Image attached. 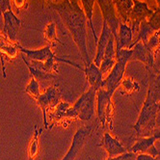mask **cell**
<instances>
[{
    "label": "cell",
    "mask_w": 160,
    "mask_h": 160,
    "mask_svg": "<svg viewBox=\"0 0 160 160\" xmlns=\"http://www.w3.org/2000/svg\"><path fill=\"white\" fill-rule=\"evenodd\" d=\"M155 1L157 2V5H158V8L160 9V0H155Z\"/></svg>",
    "instance_id": "obj_31"
},
{
    "label": "cell",
    "mask_w": 160,
    "mask_h": 160,
    "mask_svg": "<svg viewBox=\"0 0 160 160\" xmlns=\"http://www.w3.org/2000/svg\"><path fill=\"white\" fill-rule=\"evenodd\" d=\"M154 81H155V84H156V86L158 87V89L160 91V72L157 75L154 76Z\"/></svg>",
    "instance_id": "obj_28"
},
{
    "label": "cell",
    "mask_w": 160,
    "mask_h": 160,
    "mask_svg": "<svg viewBox=\"0 0 160 160\" xmlns=\"http://www.w3.org/2000/svg\"><path fill=\"white\" fill-rule=\"evenodd\" d=\"M48 1L49 3H56L57 0H48Z\"/></svg>",
    "instance_id": "obj_30"
},
{
    "label": "cell",
    "mask_w": 160,
    "mask_h": 160,
    "mask_svg": "<svg viewBox=\"0 0 160 160\" xmlns=\"http://www.w3.org/2000/svg\"><path fill=\"white\" fill-rule=\"evenodd\" d=\"M18 48V50L24 54L28 59L31 61H38V62H47L50 59H58L59 57L55 55V53L52 51L51 45H48V47H44L40 49H27L22 48L20 44L17 42Z\"/></svg>",
    "instance_id": "obj_10"
},
{
    "label": "cell",
    "mask_w": 160,
    "mask_h": 160,
    "mask_svg": "<svg viewBox=\"0 0 160 160\" xmlns=\"http://www.w3.org/2000/svg\"><path fill=\"white\" fill-rule=\"evenodd\" d=\"M120 87L122 88L121 94L125 95V96H131L132 94L138 92V91L140 90L139 83L130 77H124L122 79Z\"/></svg>",
    "instance_id": "obj_21"
},
{
    "label": "cell",
    "mask_w": 160,
    "mask_h": 160,
    "mask_svg": "<svg viewBox=\"0 0 160 160\" xmlns=\"http://www.w3.org/2000/svg\"><path fill=\"white\" fill-rule=\"evenodd\" d=\"M9 10H12L11 0H0V16L2 17V15Z\"/></svg>",
    "instance_id": "obj_25"
},
{
    "label": "cell",
    "mask_w": 160,
    "mask_h": 160,
    "mask_svg": "<svg viewBox=\"0 0 160 160\" xmlns=\"http://www.w3.org/2000/svg\"><path fill=\"white\" fill-rule=\"evenodd\" d=\"M4 27H3V35L12 42H17L18 34L21 27L20 18L14 13L13 10H9L3 15Z\"/></svg>",
    "instance_id": "obj_8"
},
{
    "label": "cell",
    "mask_w": 160,
    "mask_h": 160,
    "mask_svg": "<svg viewBox=\"0 0 160 160\" xmlns=\"http://www.w3.org/2000/svg\"><path fill=\"white\" fill-rule=\"evenodd\" d=\"M153 134L155 135V137H156V139H157V140H160V130H157V131H155Z\"/></svg>",
    "instance_id": "obj_29"
},
{
    "label": "cell",
    "mask_w": 160,
    "mask_h": 160,
    "mask_svg": "<svg viewBox=\"0 0 160 160\" xmlns=\"http://www.w3.org/2000/svg\"><path fill=\"white\" fill-rule=\"evenodd\" d=\"M50 7L59 14L65 25L72 33V39L81 54L84 66L88 67L92 64V61L87 47V18L83 9L79 7L75 0H63L61 3H50Z\"/></svg>",
    "instance_id": "obj_1"
},
{
    "label": "cell",
    "mask_w": 160,
    "mask_h": 160,
    "mask_svg": "<svg viewBox=\"0 0 160 160\" xmlns=\"http://www.w3.org/2000/svg\"><path fill=\"white\" fill-rule=\"evenodd\" d=\"M154 76L155 74L151 72L147 97L138 120L134 124L137 135L141 137L151 136L156 131L157 113L160 109V91L155 84Z\"/></svg>",
    "instance_id": "obj_2"
},
{
    "label": "cell",
    "mask_w": 160,
    "mask_h": 160,
    "mask_svg": "<svg viewBox=\"0 0 160 160\" xmlns=\"http://www.w3.org/2000/svg\"><path fill=\"white\" fill-rule=\"evenodd\" d=\"M99 147L103 148V150L106 151L109 158H115L128 152L122 146V144L117 138L112 136V134H110L109 132L103 134Z\"/></svg>",
    "instance_id": "obj_11"
},
{
    "label": "cell",
    "mask_w": 160,
    "mask_h": 160,
    "mask_svg": "<svg viewBox=\"0 0 160 160\" xmlns=\"http://www.w3.org/2000/svg\"><path fill=\"white\" fill-rule=\"evenodd\" d=\"M115 64H116V52L115 49H114V41L111 36L103 55V59H102L101 64L99 66L102 74L103 75L108 74Z\"/></svg>",
    "instance_id": "obj_15"
},
{
    "label": "cell",
    "mask_w": 160,
    "mask_h": 160,
    "mask_svg": "<svg viewBox=\"0 0 160 160\" xmlns=\"http://www.w3.org/2000/svg\"><path fill=\"white\" fill-rule=\"evenodd\" d=\"M136 157L137 153H134L132 152H127L123 154L115 157V160H136Z\"/></svg>",
    "instance_id": "obj_26"
},
{
    "label": "cell",
    "mask_w": 160,
    "mask_h": 160,
    "mask_svg": "<svg viewBox=\"0 0 160 160\" xmlns=\"http://www.w3.org/2000/svg\"><path fill=\"white\" fill-rule=\"evenodd\" d=\"M93 130H94L93 125L78 128L73 135L72 142L70 148L68 150L66 155L63 157L62 160H75L77 155L80 153V152L82 151V148L88 142L91 135H92Z\"/></svg>",
    "instance_id": "obj_6"
},
{
    "label": "cell",
    "mask_w": 160,
    "mask_h": 160,
    "mask_svg": "<svg viewBox=\"0 0 160 160\" xmlns=\"http://www.w3.org/2000/svg\"><path fill=\"white\" fill-rule=\"evenodd\" d=\"M61 94L59 91L58 85H53L45 89L43 93H41L40 97L36 100L37 104L40 106L42 112V119H43V127L45 129L49 128V122L48 121V114L53 110L57 104L61 101Z\"/></svg>",
    "instance_id": "obj_5"
},
{
    "label": "cell",
    "mask_w": 160,
    "mask_h": 160,
    "mask_svg": "<svg viewBox=\"0 0 160 160\" xmlns=\"http://www.w3.org/2000/svg\"><path fill=\"white\" fill-rule=\"evenodd\" d=\"M112 95L104 88H100L97 92V116L100 125L104 128H113V111Z\"/></svg>",
    "instance_id": "obj_4"
},
{
    "label": "cell",
    "mask_w": 160,
    "mask_h": 160,
    "mask_svg": "<svg viewBox=\"0 0 160 160\" xmlns=\"http://www.w3.org/2000/svg\"><path fill=\"white\" fill-rule=\"evenodd\" d=\"M112 32L109 28V26L107 25V22L104 21L103 22V28H102V32H101V35L98 40V50H97V55H96V58L95 61L93 62L95 65H97L98 67L100 66L101 61L103 59V55L106 49V47L108 44L109 39L112 36L111 35Z\"/></svg>",
    "instance_id": "obj_14"
},
{
    "label": "cell",
    "mask_w": 160,
    "mask_h": 160,
    "mask_svg": "<svg viewBox=\"0 0 160 160\" xmlns=\"http://www.w3.org/2000/svg\"><path fill=\"white\" fill-rule=\"evenodd\" d=\"M152 9H150L146 2L140 0H133V8L131 10L129 21H131V30L132 33L136 32L140 28L143 21L147 20L153 14Z\"/></svg>",
    "instance_id": "obj_7"
},
{
    "label": "cell",
    "mask_w": 160,
    "mask_h": 160,
    "mask_svg": "<svg viewBox=\"0 0 160 160\" xmlns=\"http://www.w3.org/2000/svg\"><path fill=\"white\" fill-rule=\"evenodd\" d=\"M25 92L26 94L32 98L34 100H37L38 98L41 95V89H40V83L38 80H36L35 78L31 77L29 83L27 84L26 88H25Z\"/></svg>",
    "instance_id": "obj_22"
},
{
    "label": "cell",
    "mask_w": 160,
    "mask_h": 160,
    "mask_svg": "<svg viewBox=\"0 0 160 160\" xmlns=\"http://www.w3.org/2000/svg\"><path fill=\"white\" fill-rule=\"evenodd\" d=\"M97 92L94 88L89 87L88 91L80 96V98L74 102V104L68 107L64 114L62 125L67 127L72 120L90 121L96 112V98Z\"/></svg>",
    "instance_id": "obj_3"
},
{
    "label": "cell",
    "mask_w": 160,
    "mask_h": 160,
    "mask_svg": "<svg viewBox=\"0 0 160 160\" xmlns=\"http://www.w3.org/2000/svg\"><path fill=\"white\" fill-rule=\"evenodd\" d=\"M80 2L82 4L83 7V11H84V14L87 18L88 20V23L89 26L91 28L93 32V35H94V39L96 40V42H98V38L97 36V33L94 27V22H93V15H94V6H95V2L96 0H80Z\"/></svg>",
    "instance_id": "obj_18"
},
{
    "label": "cell",
    "mask_w": 160,
    "mask_h": 160,
    "mask_svg": "<svg viewBox=\"0 0 160 160\" xmlns=\"http://www.w3.org/2000/svg\"><path fill=\"white\" fill-rule=\"evenodd\" d=\"M146 24L148 26L152 32L160 31V9L156 8L153 14L146 20Z\"/></svg>",
    "instance_id": "obj_23"
},
{
    "label": "cell",
    "mask_w": 160,
    "mask_h": 160,
    "mask_svg": "<svg viewBox=\"0 0 160 160\" xmlns=\"http://www.w3.org/2000/svg\"><path fill=\"white\" fill-rule=\"evenodd\" d=\"M112 2L123 23L128 24L129 22L131 10L133 8V0H112Z\"/></svg>",
    "instance_id": "obj_17"
},
{
    "label": "cell",
    "mask_w": 160,
    "mask_h": 160,
    "mask_svg": "<svg viewBox=\"0 0 160 160\" xmlns=\"http://www.w3.org/2000/svg\"><path fill=\"white\" fill-rule=\"evenodd\" d=\"M157 141L154 134L147 137H140L136 140V143L130 148V152L134 153H148L152 147L155 146Z\"/></svg>",
    "instance_id": "obj_16"
},
{
    "label": "cell",
    "mask_w": 160,
    "mask_h": 160,
    "mask_svg": "<svg viewBox=\"0 0 160 160\" xmlns=\"http://www.w3.org/2000/svg\"><path fill=\"white\" fill-rule=\"evenodd\" d=\"M44 34V38L48 42L49 45H55L58 42V39H57V34H56V24L54 22H50L47 26H45V29L43 31Z\"/></svg>",
    "instance_id": "obj_24"
},
{
    "label": "cell",
    "mask_w": 160,
    "mask_h": 160,
    "mask_svg": "<svg viewBox=\"0 0 160 160\" xmlns=\"http://www.w3.org/2000/svg\"><path fill=\"white\" fill-rule=\"evenodd\" d=\"M106 160H115V158H109V157H108Z\"/></svg>",
    "instance_id": "obj_32"
},
{
    "label": "cell",
    "mask_w": 160,
    "mask_h": 160,
    "mask_svg": "<svg viewBox=\"0 0 160 160\" xmlns=\"http://www.w3.org/2000/svg\"><path fill=\"white\" fill-rule=\"evenodd\" d=\"M22 60H23L24 64L27 66L29 72L31 74V77L35 78L38 81L40 80H49V79H54L57 78V75L49 73L48 72L44 71L43 68V64L42 62H38V61H31V63H29L25 57H22Z\"/></svg>",
    "instance_id": "obj_13"
},
{
    "label": "cell",
    "mask_w": 160,
    "mask_h": 160,
    "mask_svg": "<svg viewBox=\"0 0 160 160\" xmlns=\"http://www.w3.org/2000/svg\"><path fill=\"white\" fill-rule=\"evenodd\" d=\"M13 3H14L16 10L18 11V13H19V11L27 8L28 6L26 0H13Z\"/></svg>",
    "instance_id": "obj_27"
},
{
    "label": "cell",
    "mask_w": 160,
    "mask_h": 160,
    "mask_svg": "<svg viewBox=\"0 0 160 160\" xmlns=\"http://www.w3.org/2000/svg\"><path fill=\"white\" fill-rule=\"evenodd\" d=\"M132 38V30L128 24L122 23L120 28V39L117 40V50L123 49L130 43Z\"/></svg>",
    "instance_id": "obj_20"
},
{
    "label": "cell",
    "mask_w": 160,
    "mask_h": 160,
    "mask_svg": "<svg viewBox=\"0 0 160 160\" xmlns=\"http://www.w3.org/2000/svg\"><path fill=\"white\" fill-rule=\"evenodd\" d=\"M85 75L87 82L89 83V87L94 88L96 91L102 87V82H103V74H102L99 67L95 65L93 62L88 67L84 68Z\"/></svg>",
    "instance_id": "obj_12"
},
{
    "label": "cell",
    "mask_w": 160,
    "mask_h": 160,
    "mask_svg": "<svg viewBox=\"0 0 160 160\" xmlns=\"http://www.w3.org/2000/svg\"><path fill=\"white\" fill-rule=\"evenodd\" d=\"M42 128L39 129L37 125H35V128H34V133L28 145V160H35L36 156L39 153V136L42 132Z\"/></svg>",
    "instance_id": "obj_19"
},
{
    "label": "cell",
    "mask_w": 160,
    "mask_h": 160,
    "mask_svg": "<svg viewBox=\"0 0 160 160\" xmlns=\"http://www.w3.org/2000/svg\"><path fill=\"white\" fill-rule=\"evenodd\" d=\"M18 48L17 42H10L4 35L3 33H0V59L2 64V74L3 78H6V67H5V60L15 59L18 56Z\"/></svg>",
    "instance_id": "obj_9"
}]
</instances>
